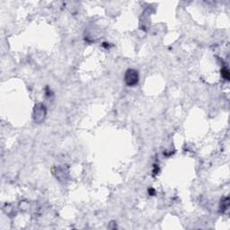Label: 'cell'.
I'll return each mask as SVG.
<instances>
[{
	"instance_id": "obj_1",
	"label": "cell",
	"mask_w": 230,
	"mask_h": 230,
	"mask_svg": "<svg viewBox=\"0 0 230 230\" xmlns=\"http://www.w3.org/2000/svg\"><path fill=\"white\" fill-rule=\"evenodd\" d=\"M125 82L129 86H134L139 82V73L135 69H128L125 74Z\"/></svg>"
},
{
	"instance_id": "obj_2",
	"label": "cell",
	"mask_w": 230,
	"mask_h": 230,
	"mask_svg": "<svg viewBox=\"0 0 230 230\" xmlns=\"http://www.w3.org/2000/svg\"><path fill=\"white\" fill-rule=\"evenodd\" d=\"M222 76L224 78H226L227 80H228L229 78V73H228V69H223L222 70Z\"/></svg>"
}]
</instances>
